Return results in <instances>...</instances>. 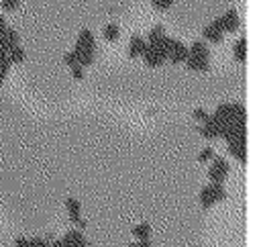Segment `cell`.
Masks as SVG:
<instances>
[{
    "label": "cell",
    "instance_id": "1",
    "mask_svg": "<svg viewBox=\"0 0 261 247\" xmlns=\"http://www.w3.org/2000/svg\"><path fill=\"white\" fill-rule=\"evenodd\" d=\"M73 53H75L77 65L88 67V65H92V63H94L96 41H94V33H92L90 29H82V31H80L77 41H75V47H73Z\"/></svg>",
    "mask_w": 261,
    "mask_h": 247
},
{
    "label": "cell",
    "instance_id": "2",
    "mask_svg": "<svg viewBox=\"0 0 261 247\" xmlns=\"http://www.w3.org/2000/svg\"><path fill=\"white\" fill-rule=\"evenodd\" d=\"M218 125H232V122H241V120H247V110L243 104L239 102H224V104H218L216 110L210 114Z\"/></svg>",
    "mask_w": 261,
    "mask_h": 247
},
{
    "label": "cell",
    "instance_id": "3",
    "mask_svg": "<svg viewBox=\"0 0 261 247\" xmlns=\"http://www.w3.org/2000/svg\"><path fill=\"white\" fill-rule=\"evenodd\" d=\"M228 176V163L224 157H212V163L208 167V178L210 182H216V184H222Z\"/></svg>",
    "mask_w": 261,
    "mask_h": 247
},
{
    "label": "cell",
    "instance_id": "4",
    "mask_svg": "<svg viewBox=\"0 0 261 247\" xmlns=\"http://www.w3.org/2000/svg\"><path fill=\"white\" fill-rule=\"evenodd\" d=\"M65 210H67V214H69V220H71L73 225H77L80 231H84V229L88 227V223L82 218V204H80V200H75L73 196L65 198Z\"/></svg>",
    "mask_w": 261,
    "mask_h": 247
},
{
    "label": "cell",
    "instance_id": "5",
    "mask_svg": "<svg viewBox=\"0 0 261 247\" xmlns=\"http://www.w3.org/2000/svg\"><path fill=\"white\" fill-rule=\"evenodd\" d=\"M61 243H63V247H88L90 245V241L84 237V233L80 229L65 231V235L61 237Z\"/></svg>",
    "mask_w": 261,
    "mask_h": 247
},
{
    "label": "cell",
    "instance_id": "6",
    "mask_svg": "<svg viewBox=\"0 0 261 247\" xmlns=\"http://www.w3.org/2000/svg\"><path fill=\"white\" fill-rule=\"evenodd\" d=\"M202 37L210 43H222V37H224V31H222V24H220V18H214L208 27H204L202 31Z\"/></svg>",
    "mask_w": 261,
    "mask_h": 247
},
{
    "label": "cell",
    "instance_id": "7",
    "mask_svg": "<svg viewBox=\"0 0 261 247\" xmlns=\"http://www.w3.org/2000/svg\"><path fill=\"white\" fill-rule=\"evenodd\" d=\"M167 59L171 61V63H184L186 59H188V47L181 43V41H171V47H169V53H167Z\"/></svg>",
    "mask_w": 261,
    "mask_h": 247
},
{
    "label": "cell",
    "instance_id": "8",
    "mask_svg": "<svg viewBox=\"0 0 261 247\" xmlns=\"http://www.w3.org/2000/svg\"><path fill=\"white\" fill-rule=\"evenodd\" d=\"M220 18V24H222V31L224 33H234V31H239V24H241V20H239V14H237V10L234 8H228L222 16H218Z\"/></svg>",
    "mask_w": 261,
    "mask_h": 247
},
{
    "label": "cell",
    "instance_id": "9",
    "mask_svg": "<svg viewBox=\"0 0 261 247\" xmlns=\"http://www.w3.org/2000/svg\"><path fill=\"white\" fill-rule=\"evenodd\" d=\"M226 143H228V153L237 161L245 163L247 161V139H232V141H226Z\"/></svg>",
    "mask_w": 261,
    "mask_h": 247
},
{
    "label": "cell",
    "instance_id": "10",
    "mask_svg": "<svg viewBox=\"0 0 261 247\" xmlns=\"http://www.w3.org/2000/svg\"><path fill=\"white\" fill-rule=\"evenodd\" d=\"M143 61H145V65H149V67H159L163 61H165V57L155 49V47H151L149 43H147V47H145V51H143Z\"/></svg>",
    "mask_w": 261,
    "mask_h": 247
},
{
    "label": "cell",
    "instance_id": "11",
    "mask_svg": "<svg viewBox=\"0 0 261 247\" xmlns=\"http://www.w3.org/2000/svg\"><path fill=\"white\" fill-rule=\"evenodd\" d=\"M147 47V41L141 35H133L128 41V57H141Z\"/></svg>",
    "mask_w": 261,
    "mask_h": 247
},
{
    "label": "cell",
    "instance_id": "12",
    "mask_svg": "<svg viewBox=\"0 0 261 247\" xmlns=\"http://www.w3.org/2000/svg\"><path fill=\"white\" fill-rule=\"evenodd\" d=\"M188 55H194V57H202V59H210V49L204 41H194L190 47H188Z\"/></svg>",
    "mask_w": 261,
    "mask_h": 247
},
{
    "label": "cell",
    "instance_id": "13",
    "mask_svg": "<svg viewBox=\"0 0 261 247\" xmlns=\"http://www.w3.org/2000/svg\"><path fill=\"white\" fill-rule=\"evenodd\" d=\"M184 63L192 71H208V67H210V59H202V57H194V55H188V59Z\"/></svg>",
    "mask_w": 261,
    "mask_h": 247
},
{
    "label": "cell",
    "instance_id": "14",
    "mask_svg": "<svg viewBox=\"0 0 261 247\" xmlns=\"http://www.w3.org/2000/svg\"><path fill=\"white\" fill-rule=\"evenodd\" d=\"M232 53H234V59L239 63H245L247 61V37H241L237 39L234 47H232Z\"/></svg>",
    "mask_w": 261,
    "mask_h": 247
},
{
    "label": "cell",
    "instance_id": "15",
    "mask_svg": "<svg viewBox=\"0 0 261 247\" xmlns=\"http://www.w3.org/2000/svg\"><path fill=\"white\" fill-rule=\"evenodd\" d=\"M130 233H133V237L137 241H147L151 237V225L149 223H139V225H135L130 229Z\"/></svg>",
    "mask_w": 261,
    "mask_h": 247
},
{
    "label": "cell",
    "instance_id": "16",
    "mask_svg": "<svg viewBox=\"0 0 261 247\" xmlns=\"http://www.w3.org/2000/svg\"><path fill=\"white\" fill-rule=\"evenodd\" d=\"M102 37L106 39V41H116L118 37H120V27L118 24H114V22H108L106 27H104V31H102Z\"/></svg>",
    "mask_w": 261,
    "mask_h": 247
},
{
    "label": "cell",
    "instance_id": "17",
    "mask_svg": "<svg viewBox=\"0 0 261 247\" xmlns=\"http://www.w3.org/2000/svg\"><path fill=\"white\" fill-rule=\"evenodd\" d=\"M198 200H200V206L206 210V208H210L212 204H214V198H212V192H210V186H204L202 190H200V194H198Z\"/></svg>",
    "mask_w": 261,
    "mask_h": 247
},
{
    "label": "cell",
    "instance_id": "18",
    "mask_svg": "<svg viewBox=\"0 0 261 247\" xmlns=\"http://www.w3.org/2000/svg\"><path fill=\"white\" fill-rule=\"evenodd\" d=\"M24 57H27V53H24V49H22L20 45L10 47V51H8V59H10V63H22Z\"/></svg>",
    "mask_w": 261,
    "mask_h": 247
},
{
    "label": "cell",
    "instance_id": "19",
    "mask_svg": "<svg viewBox=\"0 0 261 247\" xmlns=\"http://www.w3.org/2000/svg\"><path fill=\"white\" fill-rule=\"evenodd\" d=\"M10 59H8V53L6 51H2L0 49V84L6 80V76H8V69H10Z\"/></svg>",
    "mask_w": 261,
    "mask_h": 247
},
{
    "label": "cell",
    "instance_id": "20",
    "mask_svg": "<svg viewBox=\"0 0 261 247\" xmlns=\"http://www.w3.org/2000/svg\"><path fill=\"white\" fill-rule=\"evenodd\" d=\"M208 186H210V192H212V198H214V202H222V200L226 198V190H224V186H222V184L210 182Z\"/></svg>",
    "mask_w": 261,
    "mask_h": 247
},
{
    "label": "cell",
    "instance_id": "21",
    "mask_svg": "<svg viewBox=\"0 0 261 247\" xmlns=\"http://www.w3.org/2000/svg\"><path fill=\"white\" fill-rule=\"evenodd\" d=\"M163 35H165L163 24H155V27L149 31V35H147V43H153V41H157V39L163 37Z\"/></svg>",
    "mask_w": 261,
    "mask_h": 247
},
{
    "label": "cell",
    "instance_id": "22",
    "mask_svg": "<svg viewBox=\"0 0 261 247\" xmlns=\"http://www.w3.org/2000/svg\"><path fill=\"white\" fill-rule=\"evenodd\" d=\"M212 157H214L212 147H204V149L200 151V155H198V161H200V163H206V161H210Z\"/></svg>",
    "mask_w": 261,
    "mask_h": 247
},
{
    "label": "cell",
    "instance_id": "23",
    "mask_svg": "<svg viewBox=\"0 0 261 247\" xmlns=\"http://www.w3.org/2000/svg\"><path fill=\"white\" fill-rule=\"evenodd\" d=\"M173 2L175 0H151V4H153L155 10H167V8H171Z\"/></svg>",
    "mask_w": 261,
    "mask_h": 247
},
{
    "label": "cell",
    "instance_id": "24",
    "mask_svg": "<svg viewBox=\"0 0 261 247\" xmlns=\"http://www.w3.org/2000/svg\"><path fill=\"white\" fill-rule=\"evenodd\" d=\"M69 69H71V78H73L75 82H82V80L86 78V73H84V67H82V65H71Z\"/></svg>",
    "mask_w": 261,
    "mask_h": 247
},
{
    "label": "cell",
    "instance_id": "25",
    "mask_svg": "<svg viewBox=\"0 0 261 247\" xmlns=\"http://www.w3.org/2000/svg\"><path fill=\"white\" fill-rule=\"evenodd\" d=\"M18 2H20V0H2L0 6H2V10L10 12V10H16V8H18Z\"/></svg>",
    "mask_w": 261,
    "mask_h": 247
},
{
    "label": "cell",
    "instance_id": "26",
    "mask_svg": "<svg viewBox=\"0 0 261 247\" xmlns=\"http://www.w3.org/2000/svg\"><path fill=\"white\" fill-rule=\"evenodd\" d=\"M192 116H194L198 122H204V120L208 118V112H206L204 108H194V110H192Z\"/></svg>",
    "mask_w": 261,
    "mask_h": 247
},
{
    "label": "cell",
    "instance_id": "27",
    "mask_svg": "<svg viewBox=\"0 0 261 247\" xmlns=\"http://www.w3.org/2000/svg\"><path fill=\"white\" fill-rule=\"evenodd\" d=\"M29 247H49V241L41 239V237H33V239H29Z\"/></svg>",
    "mask_w": 261,
    "mask_h": 247
},
{
    "label": "cell",
    "instance_id": "28",
    "mask_svg": "<svg viewBox=\"0 0 261 247\" xmlns=\"http://www.w3.org/2000/svg\"><path fill=\"white\" fill-rule=\"evenodd\" d=\"M63 61H65V65H77V59H75V53L73 51H69V53H65L63 55Z\"/></svg>",
    "mask_w": 261,
    "mask_h": 247
},
{
    "label": "cell",
    "instance_id": "29",
    "mask_svg": "<svg viewBox=\"0 0 261 247\" xmlns=\"http://www.w3.org/2000/svg\"><path fill=\"white\" fill-rule=\"evenodd\" d=\"M14 247H29V239H24V237L14 239Z\"/></svg>",
    "mask_w": 261,
    "mask_h": 247
},
{
    "label": "cell",
    "instance_id": "30",
    "mask_svg": "<svg viewBox=\"0 0 261 247\" xmlns=\"http://www.w3.org/2000/svg\"><path fill=\"white\" fill-rule=\"evenodd\" d=\"M128 247H153V245H151V241L147 239V241H137V243H130Z\"/></svg>",
    "mask_w": 261,
    "mask_h": 247
}]
</instances>
